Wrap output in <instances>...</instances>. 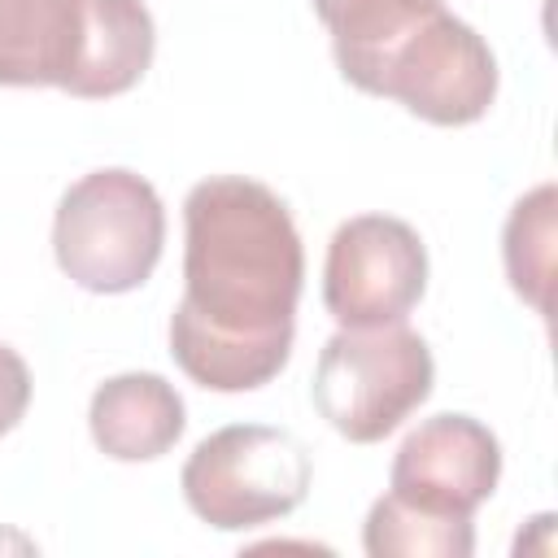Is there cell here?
<instances>
[{
  "label": "cell",
  "instance_id": "1",
  "mask_svg": "<svg viewBox=\"0 0 558 558\" xmlns=\"http://www.w3.org/2000/svg\"><path fill=\"white\" fill-rule=\"evenodd\" d=\"M305 253L288 205L257 179L214 174L183 201V301L170 357L214 392L270 384L292 353Z\"/></svg>",
  "mask_w": 558,
  "mask_h": 558
},
{
  "label": "cell",
  "instance_id": "2",
  "mask_svg": "<svg viewBox=\"0 0 558 558\" xmlns=\"http://www.w3.org/2000/svg\"><path fill=\"white\" fill-rule=\"evenodd\" d=\"M166 209L135 170H92L65 187L52 218L57 266L87 292H135L161 262Z\"/></svg>",
  "mask_w": 558,
  "mask_h": 558
},
{
  "label": "cell",
  "instance_id": "3",
  "mask_svg": "<svg viewBox=\"0 0 558 558\" xmlns=\"http://www.w3.org/2000/svg\"><path fill=\"white\" fill-rule=\"evenodd\" d=\"M432 349L405 323L340 327L318 353L314 405L344 440L375 445L432 397Z\"/></svg>",
  "mask_w": 558,
  "mask_h": 558
},
{
  "label": "cell",
  "instance_id": "4",
  "mask_svg": "<svg viewBox=\"0 0 558 558\" xmlns=\"http://www.w3.org/2000/svg\"><path fill=\"white\" fill-rule=\"evenodd\" d=\"M305 445L266 423H231L209 432L183 462V497L192 514L218 532H248L292 514L310 493Z\"/></svg>",
  "mask_w": 558,
  "mask_h": 558
},
{
  "label": "cell",
  "instance_id": "5",
  "mask_svg": "<svg viewBox=\"0 0 558 558\" xmlns=\"http://www.w3.org/2000/svg\"><path fill=\"white\" fill-rule=\"evenodd\" d=\"M371 96H388L432 126H471L497 100V57L462 17L440 9L388 52Z\"/></svg>",
  "mask_w": 558,
  "mask_h": 558
},
{
  "label": "cell",
  "instance_id": "6",
  "mask_svg": "<svg viewBox=\"0 0 558 558\" xmlns=\"http://www.w3.org/2000/svg\"><path fill=\"white\" fill-rule=\"evenodd\" d=\"M427 292L418 231L388 214H357L336 227L323 266V305L340 327H388Z\"/></svg>",
  "mask_w": 558,
  "mask_h": 558
},
{
  "label": "cell",
  "instance_id": "7",
  "mask_svg": "<svg viewBox=\"0 0 558 558\" xmlns=\"http://www.w3.org/2000/svg\"><path fill=\"white\" fill-rule=\"evenodd\" d=\"M501 480V445L471 414H432L397 449L388 493L449 519H471Z\"/></svg>",
  "mask_w": 558,
  "mask_h": 558
},
{
  "label": "cell",
  "instance_id": "8",
  "mask_svg": "<svg viewBox=\"0 0 558 558\" xmlns=\"http://www.w3.org/2000/svg\"><path fill=\"white\" fill-rule=\"evenodd\" d=\"M87 427L100 453L118 462H153L174 449L187 427L183 397L153 371H126L92 392Z\"/></svg>",
  "mask_w": 558,
  "mask_h": 558
},
{
  "label": "cell",
  "instance_id": "9",
  "mask_svg": "<svg viewBox=\"0 0 558 558\" xmlns=\"http://www.w3.org/2000/svg\"><path fill=\"white\" fill-rule=\"evenodd\" d=\"M157 31L140 0H83L78 61L61 92L78 100H109L131 92L153 65Z\"/></svg>",
  "mask_w": 558,
  "mask_h": 558
},
{
  "label": "cell",
  "instance_id": "10",
  "mask_svg": "<svg viewBox=\"0 0 558 558\" xmlns=\"http://www.w3.org/2000/svg\"><path fill=\"white\" fill-rule=\"evenodd\" d=\"M83 0H0V83L61 87L78 61Z\"/></svg>",
  "mask_w": 558,
  "mask_h": 558
},
{
  "label": "cell",
  "instance_id": "11",
  "mask_svg": "<svg viewBox=\"0 0 558 558\" xmlns=\"http://www.w3.org/2000/svg\"><path fill=\"white\" fill-rule=\"evenodd\" d=\"M440 9V0H314L340 74L362 92H371L388 52Z\"/></svg>",
  "mask_w": 558,
  "mask_h": 558
},
{
  "label": "cell",
  "instance_id": "12",
  "mask_svg": "<svg viewBox=\"0 0 558 558\" xmlns=\"http://www.w3.org/2000/svg\"><path fill=\"white\" fill-rule=\"evenodd\" d=\"M362 549L371 558H471L475 527L471 519L432 514L384 493L362 523Z\"/></svg>",
  "mask_w": 558,
  "mask_h": 558
},
{
  "label": "cell",
  "instance_id": "13",
  "mask_svg": "<svg viewBox=\"0 0 558 558\" xmlns=\"http://www.w3.org/2000/svg\"><path fill=\"white\" fill-rule=\"evenodd\" d=\"M554 240H558V192H554V183H541L514 201V209L506 218V235H501L506 279L541 318H549Z\"/></svg>",
  "mask_w": 558,
  "mask_h": 558
},
{
  "label": "cell",
  "instance_id": "14",
  "mask_svg": "<svg viewBox=\"0 0 558 558\" xmlns=\"http://www.w3.org/2000/svg\"><path fill=\"white\" fill-rule=\"evenodd\" d=\"M26 405H31V371H26V362L0 340V436L22 423Z\"/></svg>",
  "mask_w": 558,
  "mask_h": 558
}]
</instances>
